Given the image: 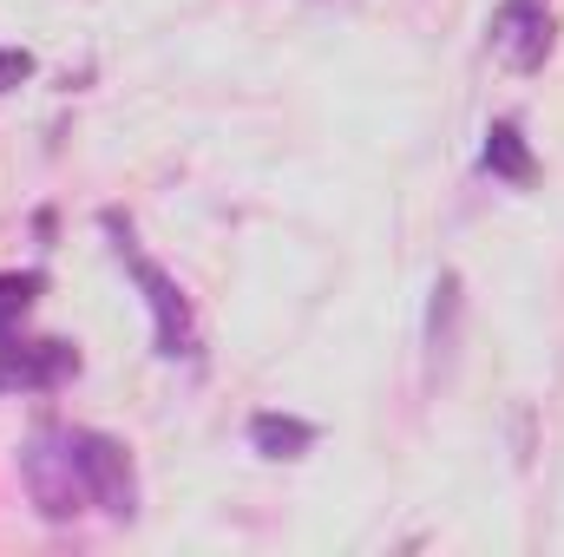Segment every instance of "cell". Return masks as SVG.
Masks as SVG:
<instances>
[{"instance_id": "6da1fadb", "label": "cell", "mask_w": 564, "mask_h": 557, "mask_svg": "<svg viewBox=\"0 0 564 557\" xmlns=\"http://www.w3.org/2000/svg\"><path fill=\"white\" fill-rule=\"evenodd\" d=\"M99 223L112 230V250H119L126 276L139 282L144 308H151V341H158V354H164V361H197V315H191V295L177 288V276L158 270L139 243H132V223H126L119 210H106Z\"/></svg>"}, {"instance_id": "7a4b0ae2", "label": "cell", "mask_w": 564, "mask_h": 557, "mask_svg": "<svg viewBox=\"0 0 564 557\" xmlns=\"http://www.w3.org/2000/svg\"><path fill=\"white\" fill-rule=\"evenodd\" d=\"M20 485H26L33 512L53 518V525L79 518V512L93 505V485H86V472H79V452H73V433H66V426H40V433L20 446Z\"/></svg>"}, {"instance_id": "3957f363", "label": "cell", "mask_w": 564, "mask_h": 557, "mask_svg": "<svg viewBox=\"0 0 564 557\" xmlns=\"http://www.w3.org/2000/svg\"><path fill=\"white\" fill-rule=\"evenodd\" d=\"M73 433V452H79V472L93 485V505L112 512V518H132L139 512V479H132V459L112 433H93V426H66Z\"/></svg>"}, {"instance_id": "277c9868", "label": "cell", "mask_w": 564, "mask_h": 557, "mask_svg": "<svg viewBox=\"0 0 564 557\" xmlns=\"http://www.w3.org/2000/svg\"><path fill=\"white\" fill-rule=\"evenodd\" d=\"M492 53L512 66V73H539L552 59V0H499L492 7Z\"/></svg>"}, {"instance_id": "5b68a950", "label": "cell", "mask_w": 564, "mask_h": 557, "mask_svg": "<svg viewBox=\"0 0 564 557\" xmlns=\"http://www.w3.org/2000/svg\"><path fill=\"white\" fill-rule=\"evenodd\" d=\"M73 374H79L73 341H59V335H40V341L0 335V394H46V387H59Z\"/></svg>"}, {"instance_id": "8992f818", "label": "cell", "mask_w": 564, "mask_h": 557, "mask_svg": "<svg viewBox=\"0 0 564 557\" xmlns=\"http://www.w3.org/2000/svg\"><path fill=\"white\" fill-rule=\"evenodd\" d=\"M479 164L492 171V177H506V184H539V157H532V139H525V125L519 119H492L486 125V144H479Z\"/></svg>"}, {"instance_id": "52a82bcc", "label": "cell", "mask_w": 564, "mask_h": 557, "mask_svg": "<svg viewBox=\"0 0 564 557\" xmlns=\"http://www.w3.org/2000/svg\"><path fill=\"white\" fill-rule=\"evenodd\" d=\"M250 446L263 452V459H302L308 446H315V426L295 414H257L250 419Z\"/></svg>"}, {"instance_id": "ba28073f", "label": "cell", "mask_w": 564, "mask_h": 557, "mask_svg": "<svg viewBox=\"0 0 564 557\" xmlns=\"http://www.w3.org/2000/svg\"><path fill=\"white\" fill-rule=\"evenodd\" d=\"M40 288H46L40 270H0V335H13V328H20V315L40 302Z\"/></svg>"}, {"instance_id": "9c48e42d", "label": "cell", "mask_w": 564, "mask_h": 557, "mask_svg": "<svg viewBox=\"0 0 564 557\" xmlns=\"http://www.w3.org/2000/svg\"><path fill=\"white\" fill-rule=\"evenodd\" d=\"M453 328H459V276L446 270V276L433 282V321H426L433 361H440V354H453Z\"/></svg>"}, {"instance_id": "30bf717a", "label": "cell", "mask_w": 564, "mask_h": 557, "mask_svg": "<svg viewBox=\"0 0 564 557\" xmlns=\"http://www.w3.org/2000/svg\"><path fill=\"white\" fill-rule=\"evenodd\" d=\"M26 79H33V53L26 46H0V92H13Z\"/></svg>"}]
</instances>
